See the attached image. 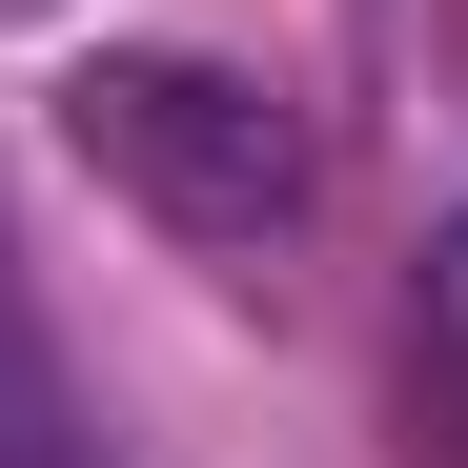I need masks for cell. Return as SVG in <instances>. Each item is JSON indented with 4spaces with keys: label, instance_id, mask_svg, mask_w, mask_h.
Here are the masks:
<instances>
[{
    "label": "cell",
    "instance_id": "cell-2",
    "mask_svg": "<svg viewBox=\"0 0 468 468\" xmlns=\"http://www.w3.org/2000/svg\"><path fill=\"white\" fill-rule=\"evenodd\" d=\"M0 468H82V387H61L41 305H21V265H0Z\"/></svg>",
    "mask_w": 468,
    "mask_h": 468
},
{
    "label": "cell",
    "instance_id": "cell-3",
    "mask_svg": "<svg viewBox=\"0 0 468 468\" xmlns=\"http://www.w3.org/2000/svg\"><path fill=\"white\" fill-rule=\"evenodd\" d=\"M428 428L468 448V224L428 245Z\"/></svg>",
    "mask_w": 468,
    "mask_h": 468
},
{
    "label": "cell",
    "instance_id": "cell-1",
    "mask_svg": "<svg viewBox=\"0 0 468 468\" xmlns=\"http://www.w3.org/2000/svg\"><path fill=\"white\" fill-rule=\"evenodd\" d=\"M61 143H82L143 224H184V245H265V224H305V184H326L305 102L245 82V61H184V41L82 61V82H61Z\"/></svg>",
    "mask_w": 468,
    "mask_h": 468
}]
</instances>
